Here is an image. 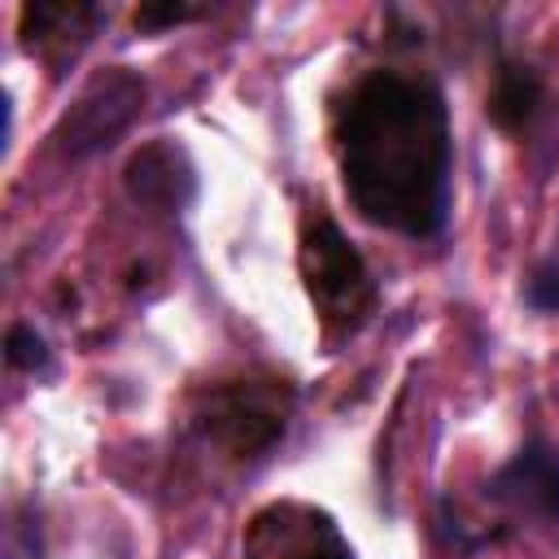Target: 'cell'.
<instances>
[{
  "label": "cell",
  "mask_w": 559,
  "mask_h": 559,
  "mask_svg": "<svg viewBox=\"0 0 559 559\" xmlns=\"http://www.w3.org/2000/svg\"><path fill=\"white\" fill-rule=\"evenodd\" d=\"M341 183L354 210L397 236L432 240L450 218V109L437 83L371 70L332 122Z\"/></svg>",
  "instance_id": "cell-1"
},
{
  "label": "cell",
  "mask_w": 559,
  "mask_h": 559,
  "mask_svg": "<svg viewBox=\"0 0 559 559\" xmlns=\"http://www.w3.org/2000/svg\"><path fill=\"white\" fill-rule=\"evenodd\" d=\"M297 262H301L306 293H310L319 319L332 332H354L371 314V306H376V280H371L362 253L345 240V231L328 214L306 218Z\"/></svg>",
  "instance_id": "cell-2"
},
{
  "label": "cell",
  "mask_w": 559,
  "mask_h": 559,
  "mask_svg": "<svg viewBox=\"0 0 559 559\" xmlns=\"http://www.w3.org/2000/svg\"><path fill=\"white\" fill-rule=\"evenodd\" d=\"M140 105H144V79H140V74H131V70H122V66L96 74V79L74 96V105L61 114V122L52 127L57 153L70 157V162L92 157L96 148L114 144V140L131 127V118L140 114Z\"/></svg>",
  "instance_id": "cell-3"
},
{
  "label": "cell",
  "mask_w": 559,
  "mask_h": 559,
  "mask_svg": "<svg viewBox=\"0 0 559 559\" xmlns=\"http://www.w3.org/2000/svg\"><path fill=\"white\" fill-rule=\"evenodd\" d=\"M288 424V389L275 380H236L210 393L201 411L205 437L227 445L231 454H262L275 445V437Z\"/></svg>",
  "instance_id": "cell-4"
},
{
  "label": "cell",
  "mask_w": 559,
  "mask_h": 559,
  "mask_svg": "<svg viewBox=\"0 0 559 559\" xmlns=\"http://www.w3.org/2000/svg\"><path fill=\"white\" fill-rule=\"evenodd\" d=\"M245 559H354V550L328 511L275 502L249 520Z\"/></svg>",
  "instance_id": "cell-5"
},
{
  "label": "cell",
  "mask_w": 559,
  "mask_h": 559,
  "mask_svg": "<svg viewBox=\"0 0 559 559\" xmlns=\"http://www.w3.org/2000/svg\"><path fill=\"white\" fill-rule=\"evenodd\" d=\"M489 502L507 507L515 520H537L559 528V445L533 437L524 441L485 485Z\"/></svg>",
  "instance_id": "cell-6"
},
{
  "label": "cell",
  "mask_w": 559,
  "mask_h": 559,
  "mask_svg": "<svg viewBox=\"0 0 559 559\" xmlns=\"http://www.w3.org/2000/svg\"><path fill=\"white\" fill-rule=\"evenodd\" d=\"M127 192L162 214H179L197 197V166L175 140H153L127 162Z\"/></svg>",
  "instance_id": "cell-7"
},
{
  "label": "cell",
  "mask_w": 559,
  "mask_h": 559,
  "mask_svg": "<svg viewBox=\"0 0 559 559\" xmlns=\"http://www.w3.org/2000/svg\"><path fill=\"white\" fill-rule=\"evenodd\" d=\"M542 109V74L524 61H502L489 92V118L507 135H524Z\"/></svg>",
  "instance_id": "cell-8"
},
{
  "label": "cell",
  "mask_w": 559,
  "mask_h": 559,
  "mask_svg": "<svg viewBox=\"0 0 559 559\" xmlns=\"http://www.w3.org/2000/svg\"><path fill=\"white\" fill-rule=\"evenodd\" d=\"M105 17H109V9L87 4V0H35V4H22V44L44 48V44L61 39L66 31L87 39V31Z\"/></svg>",
  "instance_id": "cell-9"
},
{
  "label": "cell",
  "mask_w": 559,
  "mask_h": 559,
  "mask_svg": "<svg viewBox=\"0 0 559 559\" xmlns=\"http://www.w3.org/2000/svg\"><path fill=\"white\" fill-rule=\"evenodd\" d=\"M4 358H9V367L31 371V376H35V371H48V362H52L44 336H39L35 328H26V323H13V328H9V336H4Z\"/></svg>",
  "instance_id": "cell-10"
},
{
  "label": "cell",
  "mask_w": 559,
  "mask_h": 559,
  "mask_svg": "<svg viewBox=\"0 0 559 559\" xmlns=\"http://www.w3.org/2000/svg\"><path fill=\"white\" fill-rule=\"evenodd\" d=\"M524 301H528L533 310H559V240H555V249L537 262V271L528 275Z\"/></svg>",
  "instance_id": "cell-11"
},
{
  "label": "cell",
  "mask_w": 559,
  "mask_h": 559,
  "mask_svg": "<svg viewBox=\"0 0 559 559\" xmlns=\"http://www.w3.org/2000/svg\"><path fill=\"white\" fill-rule=\"evenodd\" d=\"M205 9H197V4H140L135 9V26H144V31H166V26H179V22H192V17H201Z\"/></svg>",
  "instance_id": "cell-12"
}]
</instances>
